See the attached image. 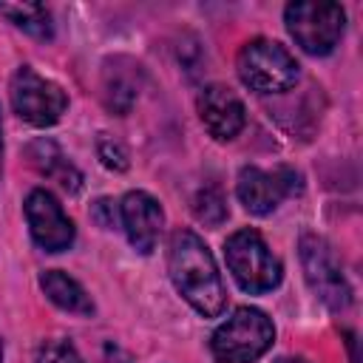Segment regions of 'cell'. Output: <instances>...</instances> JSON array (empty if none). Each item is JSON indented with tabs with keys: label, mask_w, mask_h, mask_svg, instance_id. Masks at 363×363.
Segmentation results:
<instances>
[{
	"label": "cell",
	"mask_w": 363,
	"mask_h": 363,
	"mask_svg": "<svg viewBox=\"0 0 363 363\" xmlns=\"http://www.w3.org/2000/svg\"><path fill=\"white\" fill-rule=\"evenodd\" d=\"M167 269H170L173 286L184 295V301L196 312H201L204 318L221 315L227 303V292H224L221 275L216 269V261L207 244L193 230L173 233L170 252H167Z\"/></svg>",
	"instance_id": "6da1fadb"
},
{
	"label": "cell",
	"mask_w": 363,
	"mask_h": 363,
	"mask_svg": "<svg viewBox=\"0 0 363 363\" xmlns=\"http://www.w3.org/2000/svg\"><path fill=\"white\" fill-rule=\"evenodd\" d=\"M275 340L272 320L252 306L235 309L216 332H213V354L218 363H255Z\"/></svg>",
	"instance_id": "7a4b0ae2"
},
{
	"label": "cell",
	"mask_w": 363,
	"mask_h": 363,
	"mask_svg": "<svg viewBox=\"0 0 363 363\" xmlns=\"http://www.w3.org/2000/svg\"><path fill=\"white\" fill-rule=\"evenodd\" d=\"M238 77L255 94H281L298 82V62L281 43L258 37L238 51Z\"/></svg>",
	"instance_id": "3957f363"
},
{
	"label": "cell",
	"mask_w": 363,
	"mask_h": 363,
	"mask_svg": "<svg viewBox=\"0 0 363 363\" xmlns=\"http://www.w3.org/2000/svg\"><path fill=\"white\" fill-rule=\"evenodd\" d=\"M224 258L244 292H269L281 284V261L269 252L264 238L255 230H238L224 244Z\"/></svg>",
	"instance_id": "277c9868"
},
{
	"label": "cell",
	"mask_w": 363,
	"mask_h": 363,
	"mask_svg": "<svg viewBox=\"0 0 363 363\" xmlns=\"http://www.w3.org/2000/svg\"><path fill=\"white\" fill-rule=\"evenodd\" d=\"M284 23H286V31L292 34V40L306 54L323 57L340 43L346 14L337 3L309 0V3H289L284 11Z\"/></svg>",
	"instance_id": "5b68a950"
},
{
	"label": "cell",
	"mask_w": 363,
	"mask_h": 363,
	"mask_svg": "<svg viewBox=\"0 0 363 363\" xmlns=\"http://www.w3.org/2000/svg\"><path fill=\"white\" fill-rule=\"evenodd\" d=\"M11 105H14V113L20 119H26L28 125L48 128L65 113L68 96L57 82L40 77L34 68L23 65L11 77Z\"/></svg>",
	"instance_id": "8992f818"
},
{
	"label": "cell",
	"mask_w": 363,
	"mask_h": 363,
	"mask_svg": "<svg viewBox=\"0 0 363 363\" xmlns=\"http://www.w3.org/2000/svg\"><path fill=\"white\" fill-rule=\"evenodd\" d=\"M301 264H303L309 286L326 306L346 309L352 303V286H349L332 247L323 238H318V235L301 238Z\"/></svg>",
	"instance_id": "52a82bcc"
},
{
	"label": "cell",
	"mask_w": 363,
	"mask_h": 363,
	"mask_svg": "<svg viewBox=\"0 0 363 363\" xmlns=\"http://www.w3.org/2000/svg\"><path fill=\"white\" fill-rule=\"evenodd\" d=\"M298 190H301V176L292 167H278L272 173H267L261 167H244L238 173V184H235L238 201L252 216L272 213L284 196H292Z\"/></svg>",
	"instance_id": "ba28073f"
},
{
	"label": "cell",
	"mask_w": 363,
	"mask_h": 363,
	"mask_svg": "<svg viewBox=\"0 0 363 363\" xmlns=\"http://www.w3.org/2000/svg\"><path fill=\"white\" fill-rule=\"evenodd\" d=\"M26 218L31 227L34 241L48 250L60 252L74 244V224L62 213V204L48 193V190H31L26 199Z\"/></svg>",
	"instance_id": "9c48e42d"
},
{
	"label": "cell",
	"mask_w": 363,
	"mask_h": 363,
	"mask_svg": "<svg viewBox=\"0 0 363 363\" xmlns=\"http://www.w3.org/2000/svg\"><path fill=\"white\" fill-rule=\"evenodd\" d=\"M199 116H201L207 133L218 142L235 139L247 125L244 102L227 85H207L199 94Z\"/></svg>",
	"instance_id": "30bf717a"
},
{
	"label": "cell",
	"mask_w": 363,
	"mask_h": 363,
	"mask_svg": "<svg viewBox=\"0 0 363 363\" xmlns=\"http://www.w3.org/2000/svg\"><path fill=\"white\" fill-rule=\"evenodd\" d=\"M119 207H122V224H125L128 241L145 255L153 252L162 224H164V213H162L159 201L153 196H147L145 190H130Z\"/></svg>",
	"instance_id": "8fae6325"
},
{
	"label": "cell",
	"mask_w": 363,
	"mask_h": 363,
	"mask_svg": "<svg viewBox=\"0 0 363 363\" xmlns=\"http://www.w3.org/2000/svg\"><path fill=\"white\" fill-rule=\"evenodd\" d=\"M139 65H133L130 60H113L105 65L102 74V99L113 113H128L130 105L136 102L139 85H136V71Z\"/></svg>",
	"instance_id": "7c38bea8"
},
{
	"label": "cell",
	"mask_w": 363,
	"mask_h": 363,
	"mask_svg": "<svg viewBox=\"0 0 363 363\" xmlns=\"http://www.w3.org/2000/svg\"><path fill=\"white\" fill-rule=\"evenodd\" d=\"M28 159H31V164H34L40 173H45V176H51L54 182H60L68 193H77V190L82 187L79 170L62 156V150H60L51 139H37L34 145H28Z\"/></svg>",
	"instance_id": "4fadbf2b"
},
{
	"label": "cell",
	"mask_w": 363,
	"mask_h": 363,
	"mask_svg": "<svg viewBox=\"0 0 363 363\" xmlns=\"http://www.w3.org/2000/svg\"><path fill=\"white\" fill-rule=\"evenodd\" d=\"M40 286H43V292L48 295V301L57 303V306L65 309V312H74V315H91V312H94V303H91V298L85 295V289H82L74 278H68L65 272H60V269L43 272V275H40Z\"/></svg>",
	"instance_id": "5bb4252c"
},
{
	"label": "cell",
	"mask_w": 363,
	"mask_h": 363,
	"mask_svg": "<svg viewBox=\"0 0 363 363\" xmlns=\"http://www.w3.org/2000/svg\"><path fill=\"white\" fill-rule=\"evenodd\" d=\"M0 14H6L14 26H20L23 31H28L31 37L48 40L54 26H51V14L45 6L40 3H23V6H0Z\"/></svg>",
	"instance_id": "9a60e30c"
},
{
	"label": "cell",
	"mask_w": 363,
	"mask_h": 363,
	"mask_svg": "<svg viewBox=\"0 0 363 363\" xmlns=\"http://www.w3.org/2000/svg\"><path fill=\"white\" fill-rule=\"evenodd\" d=\"M193 213L207 227H218L227 218V199L218 187H201L193 199Z\"/></svg>",
	"instance_id": "2e32d148"
},
{
	"label": "cell",
	"mask_w": 363,
	"mask_h": 363,
	"mask_svg": "<svg viewBox=\"0 0 363 363\" xmlns=\"http://www.w3.org/2000/svg\"><path fill=\"white\" fill-rule=\"evenodd\" d=\"M37 363H82V357L68 340H45L37 349Z\"/></svg>",
	"instance_id": "e0dca14e"
},
{
	"label": "cell",
	"mask_w": 363,
	"mask_h": 363,
	"mask_svg": "<svg viewBox=\"0 0 363 363\" xmlns=\"http://www.w3.org/2000/svg\"><path fill=\"white\" fill-rule=\"evenodd\" d=\"M96 153H99V159H102V164L105 167H111V170H116V173H122V170H128V150L116 142V139H108V136H102L99 139V145H96Z\"/></svg>",
	"instance_id": "ac0fdd59"
},
{
	"label": "cell",
	"mask_w": 363,
	"mask_h": 363,
	"mask_svg": "<svg viewBox=\"0 0 363 363\" xmlns=\"http://www.w3.org/2000/svg\"><path fill=\"white\" fill-rule=\"evenodd\" d=\"M91 216L99 221V227H113V221H116V216H113V204H111L108 199H99V201L94 204Z\"/></svg>",
	"instance_id": "d6986e66"
},
{
	"label": "cell",
	"mask_w": 363,
	"mask_h": 363,
	"mask_svg": "<svg viewBox=\"0 0 363 363\" xmlns=\"http://www.w3.org/2000/svg\"><path fill=\"white\" fill-rule=\"evenodd\" d=\"M275 363H306L303 357H281V360H275Z\"/></svg>",
	"instance_id": "ffe728a7"
},
{
	"label": "cell",
	"mask_w": 363,
	"mask_h": 363,
	"mask_svg": "<svg viewBox=\"0 0 363 363\" xmlns=\"http://www.w3.org/2000/svg\"><path fill=\"white\" fill-rule=\"evenodd\" d=\"M0 176H3V125H0Z\"/></svg>",
	"instance_id": "44dd1931"
},
{
	"label": "cell",
	"mask_w": 363,
	"mask_h": 363,
	"mask_svg": "<svg viewBox=\"0 0 363 363\" xmlns=\"http://www.w3.org/2000/svg\"><path fill=\"white\" fill-rule=\"evenodd\" d=\"M0 363H3V343H0Z\"/></svg>",
	"instance_id": "7402d4cb"
}]
</instances>
